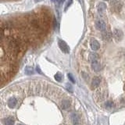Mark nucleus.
<instances>
[{"label": "nucleus", "instance_id": "nucleus-13", "mask_svg": "<svg viewBox=\"0 0 125 125\" xmlns=\"http://www.w3.org/2000/svg\"><path fill=\"white\" fill-rule=\"evenodd\" d=\"M92 69L94 70L95 72H99V70H101L102 69V66H101V64L99 62H95L92 63Z\"/></svg>", "mask_w": 125, "mask_h": 125}, {"label": "nucleus", "instance_id": "nucleus-22", "mask_svg": "<svg viewBox=\"0 0 125 125\" xmlns=\"http://www.w3.org/2000/svg\"><path fill=\"white\" fill-rule=\"evenodd\" d=\"M64 1H65V0H52V2H56V3H57V4H59V5L62 4Z\"/></svg>", "mask_w": 125, "mask_h": 125}, {"label": "nucleus", "instance_id": "nucleus-14", "mask_svg": "<svg viewBox=\"0 0 125 125\" xmlns=\"http://www.w3.org/2000/svg\"><path fill=\"white\" fill-rule=\"evenodd\" d=\"M100 83H101V79H100V78H99V77H96V78H95L93 80H92V88H97L98 86L100 85Z\"/></svg>", "mask_w": 125, "mask_h": 125}, {"label": "nucleus", "instance_id": "nucleus-28", "mask_svg": "<svg viewBox=\"0 0 125 125\" xmlns=\"http://www.w3.org/2000/svg\"><path fill=\"white\" fill-rule=\"evenodd\" d=\"M104 1H110V0H104Z\"/></svg>", "mask_w": 125, "mask_h": 125}, {"label": "nucleus", "instance_id": "nucleus-4", "mask_svg": "<svg viewBox=\"0 0 125 125\" xmlns=\"http://www.w3.org/2000/svg\"><path fill=\"white\" fill-rule=\"evenodd\" d=\"M113 34L115 38V39L117 41H121L124 38V33L123 31L120 30V29H117V28H115L113 31Z\"/></svg>", "mask_w": 125, "mask_h": 125}, {"label": "nucleus", "instance_id": "nucleus-5", "mask_svg": "<svg viewBox=\"0 0 125 125\" xmlns=\"http://www.w3.org/2000/svg\"><path fill=\"white\" fill-rule=\"evenodd\" d=\"M30 24L32 27L34 28V29H40L41 28L40 22L37 17H31L30 19Z\"/></svg>", "mask_w": 125, "mask_h": 125}, {"label": "nucleus", "instance_id": "nucleus-7", "mask_svg": "<svg viewBox=\"0 0 125 125\" xmlns=\"http://www.w3.org/2000/svg\"><path fill=\"white\" fill-rule=\"evenodd\" d=\"M90 46L91 49L93 51H97L100 49V44H99V41L95 39V38H92L90 41Z\"/></svg>", "mask_w": 125, "mask_h": 125}, {"label": "nucleus", "instance_id": "nucleus-27", "mask_svg": "<svg viewBox=\"0 0 125 125\" xmlns=\"http://www.w3.org/2000/svg\"><path fill=\"white\" fill-rule=\"evenodd\" d=\"M41 1H43V0H35V2H41Z\"/></svg>", "mask_w": 125, "mask_h": 125}, {"label": "nucleus", "instance_id": "nucleus-8", "mask_svg": "<svg viewBox=\"0 0 125 125\" xmlns=\"http://www.w3.org/2000/svg\"><path fill=\"white\" fill-rule=\"evenodd\" d=\"M71 120L73 125H81V117L78 113H73L71 115Z\"/></svg>", "mask_w": 125, "mask_h": 125}, {"label": "nucleus", "instance_id": "nucleus-11", "mask_svg": "<svg viewBox=\"0 0 125 125\" xmlns=\"http://www.w3.org/2000/svg\"><path fill=\"white\" fill-rule=\"evenodd\" d=\"M106 9V5L104 2H99L97 6V11L99 13H103Z\"/></svg>", "mask_w": 125, "mask_h": 125}, {"label": "nucleus", "instance_id": "nucleus-10", "mask_svg": "<svg viewBox=\"0 0 125 125\" xmlns=\"http://www.w3.org/2000/svg\"><path fill=\"white\" fill-rule=\"evenodd\" d=\"M88 58H89V61H90L92 63H93L95 62H99V56L95 53H90V55H89Z\"/></svg>", "mask_w": 125, "mask_h": 125}, {"label": "nucleus", "instance_id": "nucleus-26", "mask_svg": "<svg viewBox=\"0 0 125 125\" xmlns=\"http://www.w3.org/2000/svg\"><path fill=\"white\" fill-rule=\"evenodd\" d=\"M37 71L39 73H41V70L39 69V67L38 66H37Z\"/></svg>", "mask_w": 125, "mask_h": 125}, {"label": "nucleus", "instance_id": "nucleus-1", "mask_svg": "<svg viewBox=\"0 0 125 125\" xmlns=\"http://www.w3.org/2000/svg\"><path fill=\"white\" fill-rule=\"evenodd\" d=\"M8 46L9 47V49H11L12 50L17 51L20 49V41L17 39V38H12L9 41Z\"/></svg>", "mask_w": 125, "mask_h": 125}, {"label": "nucleus", "instance_id": "nucleus-18", "mask_svg": "<svg viewBox=\"0 0 125 125\" xmlns=\"http://www.w3.org/2000/svg\"><path fill=\"white\" fill-rule=\"evenodd\" d=\"M63 78V76L62 75V73H56L55 74V79L56 80V81H58V82L62 81Z\"/></svg>", "mask_w": 125, "mask_h": 125}, {"label": "nucleus", "instance_id": "nucleus-3", "mask_svg": "<svg viewBox=\"0 0 125 125\" xmlns=\"http://www.w3.org/2000/svg\"><path fill=\"white\" fill-rule=\"evenodd\" d=\"M58 46L59 47L60 50H61L63 53H70V47L64 41L59 39L58 41Z\"/></svg>", "mask_w": 125, "mask_h": 125}, {"label": "nucleus", "instance_id": "nucleus-29", "mask_svg": "<svg viewBox=\"0 0 125 125\" xmlns=\"http://www.w3.org/2000/svg\"><path fill=\"white\" fill-rule=\"evenodd\" d=\"M18 125H24V124H18Z\"/></svg>", "mask_w": 125, "mask_h": 125}, {"label": "nucleus", "instance_id": "nucleus-6", "mask_svg": "<svg viewBox=\"0 0 125 125\" xmlns=\"http://www.w3.org/2000/svg\"><path fill=\"white\" fill-rule=\"evenodd\" d=\"M111 6H112V10H113L114 12L118 13L120 11V9H122V5L120 2L117 1V0H113V2H111Z\"/></svg>", "mask_w": 125, "mask_h": 125}, {"label": "nucleus", "instance_id": "nucleus-9", "mask_svg": "<svg viewBox=\"0 0 125 125\" xmlns=\"http://www.w3.org/2000/svg\"><path fill=\"white\" fill-rule=\"evenodd\" d=\"M102 39L105 41H110L112 39V33L110 31H104L102 33Z\"/></svg>", "mask_w": 125, "mask_h": 125}, {"label": "nucleus", "instance_id": "nucleus-16", "mask_svg": "<svg viewBox=\"0 0 125 125\" xmlns=\"http://www.w3.org/2000/svg\"><path fill=\"white\" fill-rule=\"evenodd\" d=\"M70 106V101H68V100H64V101H63L62 104H61V107H62L63 110H67V109H68Z\"/></svg>", "mask_w": 125, "mask_h": 125}, {"label": "nucleus", "instance_id": "nucleus-12", "mask_svg": "<svg viewBox=\"0 0 125 125\" xmlns=\"http://www.w3.org/2000/svg\"><path fill=\"white\" fill-rule=\"evenodd\" d=\"M17 104V99L15 97H11L8 100V106L9 108H14Z\"/></svg>", "mask_w": 125, "mask_h": 125}, {"label": "nucleus", "instance_id": "nucleus-23", "mask_svg": "<svg viewBox=\"0 0 125 125\" xmlns=\"http://www.w3.org/2000/svg\"><path fill=\"white\" fill-rule=\"evenodd\" d=\"M66 89H67V90H68V91H70V92H73V90H72V86L71 85H70V84H67L66 85Z\"/></svg>", "mask_w": 125, "mask_h": 125}, {"label": "nucleus", "instance_id": "nucleus-25", "mask_svg": "<svg viewBox=\"0 0 125 125\" xmlns=\"http://www.w3.org/2000/svg\"><path fill=\"white\" fill-rule=\"evenodd\" d=\"M82 75L84 76L83 77V78H84L86 81H87V80H88V73H82Z\"/></svg>", "mask_w": 125, "mask_h": 125}, {"label": "nucleus", "instance_id": "nucleus-17", "mask_svg": "<svg viewBox=\"0 0 125 125\" xmlns=\"http://www.w3.org/2000/svg\"><path fill=\"white\" fill-rule=\"evenodd\" d=\"M34 73V70L33 67L26 66V68H25V73H26L27 75H31L33 74Z\"/></svg>", "mask_w": 125, "mask_h": 125}, {"label": "nucleus", "instance_id": "nucleus-24", "mask_svg": "<svg viewBox=\"0 0 125 125\" xmlns=\"http://www.w3.org/2000/svg\"><path fill=\"white\" fill-rule=\"evenodd\" d=\"M72 2H73V0H70V2H67V4L66 5V8H65V10H66L67 9H68L70 7V6L72 4Z\"/></svg>", "mask_w": 125, "mask_h": 125}, {"label": "nucleus", "instance_id": "nucleus-2", "mask_svg": "<svg viewBox=\"0 0 125 125\" xmlns=\"http://www.w3.org/2000/svg\"><path fill=\"white\" fill-rule=\"evenodd\" d=\"M95 27L96 29L100 31H104L106 30V24L103 20H101V19H99V20H95Z\"/></svg>", "mask_w": 125, "mask_h": 125}, {"label": "nucleus", "instance_id": "nucleus-19", "mask_svg": "<svg viewBox=\"0 0 125 125\" xmlns=\"http://www.w3.org/2000/svg\"><path fill=\"white\" fill-rule=\"evenodd\" d=\"M105 107H106V108L110 109V108H113V107L114 104H113V102H112V101H107L106 102H105Z\"/></svg>", "mask_w": 125, "mask_h": 125}, {"label": "nucleus", "instance_id": "nucleus-20", "mask_svg": "<svg viewBox=\"0 0 125 125\" xmlns=\"http://www.w3.org/2000/svg\"><path fill=\"white\" fill-rule=\"evenodd\" d=\"M53 27H54V29H56V28L59 27V24H58V22H57L56 19H54L53 20Z\"/></svg>", "mask_w": 125, "mask_h": 125}, {"label": "nucleus", "instance_id": "nucleus-15", "mask_svg": "<svg viewBox=\"0 0 125 125\" xmlns=\"http://www.w3.org/2000/svg\"><path fill=\"white\" fill-rule=\"evenodd\" d=\"M4 124L5 125H13L14 124V118L13 117H9L4 120Z\"/></svg>", "mask_w": 125, "mask_h": 125}, {"label": "nucleus", "instance_id": "nucleus-21", "mask_svg": "<svg viewBox=\"0 0 125 125\" xmlns=\"http://www.w3.org/2000/svg\"><path fill=\"white\" fill-rule=\"evenodd\" d=\"M67 76H68V78H69V80L70 81H71L72 83H75V80H74V78H73V75L71 74V73H68Z\"/></svg>", "mask_w": 125, "mask_h": 125}]
</instances>
